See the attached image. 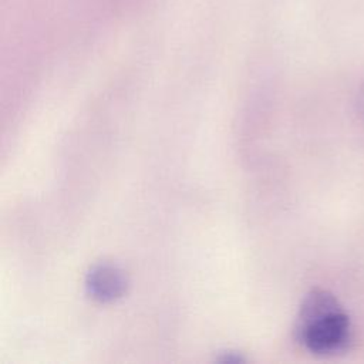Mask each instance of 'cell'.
<instances>
[{
    "label": "cell",
    "mask_w": 364,
    "mask_h": 364,
    "mask_svg": "<svg viewBox=\"0 0 364 364\" xmlns=\"http://www.w3.org/2000/svg\"><path fill=\"white\" fill-rule=\"evenodd\" d=\"M350 316L338 299L324 289L309 291L300 306L294 337L316 355H334L351 343Z\"/></svg>",
    "instance_id": "1"
},
{
    "label": "cell",
    "mask_w": 364,
    "mask_h": 364,
    "mask_svg": "<svg viewBox=\"0 0 364 364\" xmlns=\"http://www.w3.org/2000/svg\"><path fill=\"white\" fill-rule=\"evenodd\" d=\"M128 280L122 269L111 263H100L90 269L85 277L88 294L101 301L108 303L122 297L127 291Z\"/></svg>",
    "instance_id": "2"
}]
</instances>
